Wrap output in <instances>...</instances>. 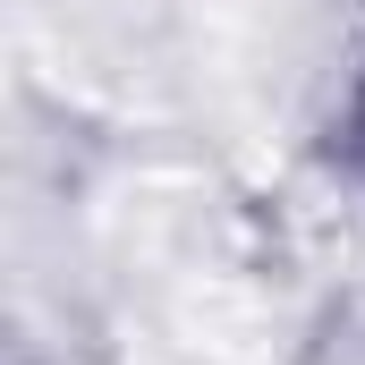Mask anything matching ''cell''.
Wrapping results in <instances>:
<instances>
[{
	"label": "cell",
	"instance_id": "obj_1",
	"mask_svg": "<svg viewBox=\"0 0 365 365\" xmlns=\"http://www.w3.org/2000/svg\"><path fill=\"white\" fill-rule=\"evenodd\" d=\"M331 170H340V187L365 204V60L349 68V86H340V110H331Z\"/></svg>",
	"mask_w": 365,
	"mask_h": 365
}]
</instances>
